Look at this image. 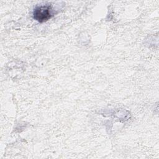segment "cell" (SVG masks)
I'll return each mask as SVG.
<instances>
[{
	"label": "cell",
	"mask_w": 159,
	"mask_h": 159,
	"mask_svg": "<svg viewBox=\"0 0 159 159\" xmlns=\"http://www.w3.org/2000/svg\"><path fill=\"white\" fill-rule=\"evenodd\" d=\"M52 9L50 5H42L37 6L33 11L34 19L39 22H43L52 16Z\"/></svg>",
	"instance_id": "cell-1"
}]
</instances>
